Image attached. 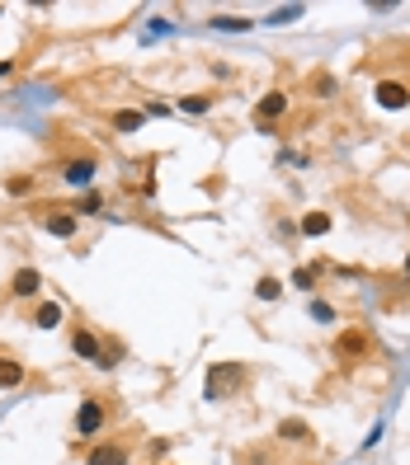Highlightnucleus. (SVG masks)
<instances>
[{
  "label": "nucleus",
  "instance_id": "nucleus-1",
  "mask_svg": "<svg viewBox=\"0 0 410 465\" xmlns=\"http://www.w3.org/2000/svg\"><path fill=\"white\" fill-rule=\"evenodd\" d=\"M71 348H76L81 358H90L95 366H113V358L104 353V348H99V338L90 334V329H76V334H71Z\"/></svg>",
  "mask_w": 410,
  "mask_h": 465
},
{
  "label": "nucleus",
  "instance_id": "nucleus-2",
  "mask_svg": "<svg viewBox=\"0 0 410 465\" xmlns=\"http://www.w3.org/2000/svg\"><path fill=\"white\" fill-rule=\"evenodd\" d=\"M104 428V409H99V400H85L81 413H76V437H95Z\"/></svg>",
  "mask_w": 410,
  "mask_h": 465
},
{
  "label": "nucleus",
  "instance_id": "nucleus-3",
  "mask_svg": "<svg viewBox=\"0 0 410 465\" xmlns=\"http://www.w3.org/2000/svg\"><path fill=\"white\" fill-rule=\"evenodd\" d=\"M241 381V366H213L208 371V400H222V390H231Z\"/></svg>",
  "mask_w": 410,
  "mask_h": 465
},
{
  "label": "nucleus",
  "instance_id": "nucleus-4",
  "mask_svg": "<svg viewBox=\"0 0 410 465\" xmlns=\"http://www.w3.org/2000/svg\"><path fill=\"white\" fill-rule=\"evenodd\" d=\"M283 108H288V94H264V99L255 103V123H273V118H283Z\"/></svg>",
  "mask_w": 410,
  "mask_h": 465
},
{
  "label": "nucleus",
  "instance_id": "nucleus-5",
  "mask_svg": "<svg viewBox=\"0 0 410 465\" xmlns=\"http://www.w3.org/2000/svg\"><path fill=\"white\" fill-rule=\"evenodd\" d=\"M406 99H410L406 85H396V80H382V85H378V103H382V108H406Z\"/></svg>",
  "mask_w": 410,
  "mask_h": 465
},
{
  "label": "nucleus",
  "instance_id": "nucleus-6",
  "mask_svg": "<svg viewBox=\"0 0 410 465\" xmlns=\"http://www.w3.org/2000/svg\"><path fill=\"white\" fill-rule=\"evenodd\" d=\"M61 174H66V183H71V188H85V183L95 179V160H71Z\"/></svg>",
  "mask_w": 410,
  "mask_h": 465
},
{
  "label": "nucleus",
  "instance_id": "nucleus-7",
  "mask_svg": "<svg viewBox=\"0 0 410 465\" xmlns=\"http://www.w3.org/2000/svg\"><path fill=\"white\" fill-rule=\"evenodd\" d=\"M38 287H43L38 268H19L14 273V296H38Z\"/></svg>",
  "mask_w": 410,
  "mask_h": 465
},
{
  "label": "nucleus",
  "instance_id": "nucleus-8",
  "mask_svg": "<svg viewBox=\"0 0 410 465\" xmlns=\"http://www.w3.org/2000/svg\"><path fill=\"white\" fill-rule=\"evenodd\" d=\"M85 465H128V451L123 446H95Z\"/></svg>",
  "mask_w": 410,
  "mask_h": 465
},
{
  "label": "nucleus",
  "instance_id": "nucleus-9",
  "mask_svg": "<svg viewBox=\"0 0 410 465\" xmlns=\"http://www.w3.org/2000/svg\"><path fill=\"white\" fill-rule=\"evenodd\" d=\"M24 381V366L14 358H0V386H19Z\"/></svg>",
  "mask_w": 410,
  "mask_h": 465
},
{
  "label": "nucleus",
  "instance_id": "nucleus-10",
  "mask_svg": "<svg viewBox=\"0 0 410 465\" xmlns=\"http://www.w3.org/2000/svg\"><path fill=\"white\" fill-rule=\"evenodd\" d=\"M48 231L61 235V240H71V235H76V216H66V211H61V216H48Z\"/></svg>",
  "mask_w": 410,
  "mask_h": 465
},
{
  "label": "nucleus",
  "instance_id": "nucleus-11",
  "mask_svg": "<svg viewBox=\"0 0 410 465\" xmlns=\"http://www.w3.org/2000/svg\"><path fill=\"white\" fill-rule=\"evenodd\" d=\"M33 320H38V329H57V324H61V306H52V301H48V306H38V315H33Z\"/></svg>",
  "mask_w": 410,
  "mask_h": 465
},
{
  "label": "nucleus",
  "instance_id": "nucleus-12",
  "mask_svg": "<svg viewBox=\"0 0 410 465\" xmlns=\"http://www.w3.org/2000/svg\"><path fill=\"white\" fill-rule=\"evenodd\" d=\"M302 231H306V235H326L330 231V216H326V211H311V216L302 221Z\"/></svg>",
  "mask_w": 410,
  "mask_h": 465
},
{
  "label": "nucleus",
  "instance_id": "nucleus-13",
  "mask_svg": "<svg viewBox=\"0 0 410 465\" xmlns=\"http://www.w3.org/2000/svg\"><path fill=\"white\" fill-rule=\"evenodd\" d=\"M141 118H146V113H118L113 127H118V132H137V127H141Z\"/></svg>",
  "mask_w": 410,
  "mask_h": 465
},
{
  "label": "nucleus",
  "instance_id": "nucleus-14",
  "mask_svg": "<svg viewBox=\"0 0 410 465\" xmlns=\"http://www.w3.org/2000/svg\"><path fill=\"white\" fill-rule=\"evenodd\" d=\"M278 433H283L288 442H306V423H297V418H288V423H283Z\"/></svg>",
  "mask_w": 410,
  "mask_h": 465
},
{
  "label": "nucleus",
  "instance_id": "nucleus-15",
  "mask_svg": "<svg viewBox=\"0 0 410 465\" xmlns=\"http://www.w3.org/2000/svg\"><path fill=\"white\" fill-rule=\"evenodd\" d=\"M213 28H236V33H241V28H250V19H241V14H217Z\"/></svg>",
  "mask_w": 410,
  "mask_h": 465
},
{
  "label": "nucleus",
  "instance_id": "nucleus-16",
  "mask_svg": "<svg viewBox=\"0 0 410 465\" xmlns=\"http://www.w3.org/2000/svg\"><path fill=\"white\" fill-rule=\"evenodd\" d=\"M340 348H344V353H363L368 338H363V334H344V338H340Z\"/></svg>",
  "mask_w": 410,
  "mask_h": 465
},
{
  "label": "nucleus",
  "instance_id": "nucleus-17",
  "mask_svg": "<svg viewBox=\"0 0 410 465\" xmlns=\"http://www.w3.org/2000/svg\"><path fill=\"white\" fill-rule=\"evenodd\" d=\"M255 296H260V301H273V296H278V282H273V278H264V282L255 287Z\"/></svg>",
  "mask_w": 410,
  "mask_h": 465
},
{
  "label": "nucleus",
  "instance_id": "nucleus-18",
  "mask_svg": "<svg viewBox=\"0 0 410 465\" xmlns=\"http://www.w3.org/2000/svg\"><path fill=\"white\" fill-rule=\"evenodd\" d=\"M179 108H184V113H208V99H189V94H184Z\"/></svg>",
  "mask_w": 410,
  "mask_h": 465
},
{
  "label": "nucleus",
  "instance_id": "nucleus-19",
  "mask_svg": "<svg viewBox=\"0 0 410 465\" xmlns=\"http://www.w3.org/2000/svg\"><path fill=\"white\" fill-rule=\"evenodd\" d=\"M311 315H316V320H335V310H330L326 301H316V306H311Z\"/></svg>",
  "mask_w": 410,
  "mask_h": 465
},
{
  "label": "nucleus",
  "instance_id": "nucleus-20",
  "mask_svg": "<svg viewBox=\"0 0 410 465\" xmlns=\"http://www.w3.org/2000/svg\"><path fill=\"white\" fill-rule=\"evenodd\" d=\"M406 273H410V254H406Z\"/></svg>",
  "mask_w": 410,
  "mask_h": 465
}]
</instances>
